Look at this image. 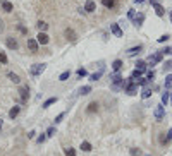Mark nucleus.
Segmentation results:
<instances>
[{
	"label": "nucleus",
	"mask_w": 172,
	"mask_h": 156,
	"mask_svg": "<svg viewBox=\"0 0 172 156\" xmlns=\"http://www.w3.org/2000/svg\"><path fill=\"white\" fill-rule=\"evenodd\" d=\"M64 117H66V112H62V113H59V115L55 117V125H57V123H60Z\"/></svg>",
	"instance_id": "nucleus-38"
},
{
	"label": "nucleus",
	"mask_w": 172,
	"mask_h": 156,
	"mask_svg": "<svg viewBox=\"0 0 172 156\" xmlns=\"http://www.w3.org/2000/svg\"><path fill=\"white\" fill-rule=\"evenodd\" d=\"M2 125H4V122H2V118H0V130H2Z\"/></svg>",
	"instance_id": "nucleus-48"
},
{
	"label": "nucleus",
	"mask_w": 172,
	"mask_h": 156,
	"mask_svg": "<svg viewBox=\"0 0 172 156\" xmlns=\"http://www.w3.org/2000/svg\"><path fill=\"white\" fill-rule=\"evenodd\" d=\"M0 62H2V64H7V62H9V58H7V55L4 53V52H0Z\"/></svg>",
	"instance_id": "nucleus-43"
},
{
	"label": "nucleus",
	"mask_w": 172,
	"mask_h": 156,
	"mask_svg": "<svg viewBox=\"0 0 172 156\" xmlns=\"http://www.w3.org/2000/svg\"><path fill=\"white\" fill-rule=\"evenodd\" d=\"M153 95V89H150V88H143V93H141V98L143 100H148L150 96Z\"/></svg>",
	"instance_id": "nucleus-22"
},
{
	"label": "nucleus",
	"mask_w": 172,
	"mask_h": 156,
	"mask_svg": "<svg viewBox=\"0 0 172 156\" xmlns=\"http://www.w3.org/2000/svg\"><path fill=\"white\" fill-rule=\"evenodd\" d=\"M5 43H7V47L10 48V50H17V48H19V43L14 40V38H7Z\"/></svg>",
	"instance_id": "nucleus-13"
},
{
	"label": "nucleus",
	"mask_w": 172,
	"mask_h": 156,
	"mask_svg": "<svg viewBox=\"0 0 172 156\" xmlns=\"http://www.w3.org/2000/svg\"><path fill=\"white\" fill-rule=\"evenodd\" d=\"M143 21H144V14H138L136 17L133 19V22H134V26L136 27H141L143 26Z\"/></svg>",
	"instance_id": "nucleus-12"
},
{
	"label": "nucleus",
	"mask_w": 172,
	"mask_h": 156,
	"mask_svg": "<svg viewBox=\"0 0 172 156\" xmlns=\"http://www.w3.org/2000/svg\"><path fill=\"white\" fill-rule=\"evenodd\" d=\"M146 79H148V81H153V79H155V70H150V72L146 74Z\"/></svg>",
	"instance_id": "nucleus-45"
},
{
	"label": "nucleus",
	"mask_w": 172,
	"mask_h": 156,
	"mask_svg": "<svg viewBox=\"0 0 172 156\" xmlns=\"http://www.w3.org/2000/svg\"><path fill=\"white\" fill-rule=\"evenodd\" d=\"M141 74H143V72H139V70H136V69H134V70H133V72H131V81H138V79H139V77H141Z\"/></svg>",
	"instance_id": "nucleus-27"
},
{
	"label": "nucleus",
	"mask_w": 172,
	"mask_h": 156,
	"mask_svg": "<svg viewBox=\"0 0 172 156\" xmlns=\"http://www.w3.org/2000/svg\"><path fill=\"white\" fill-rule=\"evenodd\" d=\"M47 134V137H52V136H55L57 134V129H55V125H52V127H48V130L45 132Z\"/></svg>",
	"instance_id": "nucleus-30"
},
{
	"label": "nucleus",
	"mask_w": 172,
	"mask_h": 156,
	"mask_svg": "<svg viewBox=\"0 0 172 156\" xmlns=\"http://www.w3.org/2000/svg\"><path fill=\"white\" fill-rule=\"evenodd\" d=\"M64 153H66V156H76V151L72 149V148H66Z\"/></svg>",
	"instance_id": "nucleus-39"
},
{
	"label": "nucleus",
	"mask_w": 172,
	"mask_h": 156,
	"mask_svg": "<svg viewBox=\"0 0 172 156\" xmlns=\"http://www.w3.org/2000/svg\"><path fill=\"white\" fill-rule=\"evenodd\" d=\"M34 136H36V132H34V130H29V132H28V139H33Z\"/></svg>",
	"instance_id": "nucleus-46"
},
{
	"label": "nucleus",
	"mask_w": 172,
	"mask_h": 156,
	"mask_svg": "<svg viewBox=\"0 0 172 156\" xmlns=\"http://www.w3.org/2000/svg\"><path fill=\"white\" fill-rule=\"evenodd\" d=\"M127 84V81H124V77L122 79H119V81H114L112 84H110V89L114 91V93H119L121 89H124V86Z\"/></svg>",
	"instance_id": "nucleus-5"
},
{
	"label": "nucleus",
	"mask_w": 172,
	"mask_h": 156,
	"mask_svg": "<svg viewBox=\"0 0 172 156\" xmlns=\"http://www.w3.org/2000/svg\"><path fill=\"white\" fill-rule=\"evenodd\" d=\"M122 60H119V58H117V60H114L112 62V69H114V72H119V70H121V69H122Z\"/></svg>",
	"instance_id": "nucleus-17"
},
{
	"label": "nucleus",
	"mask_w": 172,
	"mask_h": 156,
	"mask_svg": "<svg viewBox=\"0 0 172 156\" xmlns=\"http://www.w3.org/2000/svg\"><path fill=\"white\" fill-rule=\"evenodd\" d=\"M45 139H47V134H43V132H41L40 136L36 137V143H38V144H43V143H45Z\"/></svg>",
	"instance_id": "nucleus-36"
},
{
	"label": "nucleus",
	"mask_w": 172,
	"mask_h": 156,
	"mask_svg": "<svg viewBox=\"0 0 172 156\" xmlns=\"http://www.w3.org/2000/svg\"><path fill=\"white\" fill-rule=\"evenodd\" d=\"M127 17L133 21L134 17H136V10H134V9H129V12H127Z\"/></svg>",
	"instance_id": "nucleus-42"
},
{
	"label": "nucleus",
	"mask_w": 172,
	"mask_h": 156,
	"mask_svg": "<svg viewBox=\"0 0 172 156\" xmlns=\"http://www.w3.org/2000/svg\"><path fill=\"white\" fill-rule=\"evenodd\" d=\"M124 93H127L129 96H134L138 93V82L136 81H127V84L124 86Z\"/></svg>",
	"instance_id": "nucleus-2"
},
{
	"label": "nucleus",
	"mask_w": 172,
	"mask_h": 156,
	"mask_svg": "<svg viewBox=\"0 0 172 156\" xmlns=\"http://www.w3.org/2000/svg\"><path fill=\"white\" fill-rule=\"evenodd\" d=\"M45 69H47V64H34L29 69V74L33 75V77H38V75H41L45 72Z\"/></svg>",
	"instance_id": "nucleus-1"
},
{
	"label": "nucleus",
	"mask_w": 172,
	"mask_h": 156,
	"mask_svg": "<svg viewBox=\"0 0 172 156\" xmlns=\"http://www.w3.org/2000/svg\"><path fill=\"white\" fill-rule=\"evenodd\" d=\"M172 141V129H169L167 130V136H165V139H164V143L167 144V143H171Z\"/></svg>",
	"instance_id": "nucleus-37"
},
{
	"label": "nucleus",
	"mask_w": 172,
	"mask_h": 156,
	"mask_svg": "<svg viewBox=\"0 0 172 156\" xmlns=\"http://www.w3.org/2000/svg\"><path fill=\"white\" fill-rule=\"evenodd\" d=\"M129 153H131V156H141V155H143L139 148H131V149H129Z\"/></svg>",
	"instance_id": "nucleus-33"
},
{
	"label": "nucleus",
	"mask_w": 172,
	"mask_h": 156,
	"mask_svg": "<svg viewBox=\"0 0 172 156\" xmlns=\"http://www.w3.org/2000/svg\"><path fill=\"white\" fill-rule=\"evenodd\" d=\"M169 101H171V93L165 89L164 95H162V105H164V106H167V103H169Z\"/></svg>",
	"instance_id": "nucleus-19"
},
{
	"label": "nucleus",
	"mask_w": 172,
	"mask_h": 156,
	"mask_svg": "<svg viewBox=\"0 0 172 156\" xmlns=\"http://www.w3.org/2000/svg\"><path fill=\"white\" fill-rule=\"evenodd\" d=\"M19 110H21V106H12V108H10V112H9V117L14 120L16 117L19 115Z\"/></svg>",
	"instance_id": "nucleus-23"
},
{
	"label": "nucleus",
	"mask_w": 172,
	"mask_h": 156,
	"mask_svg": "<svg viewBox=\"0 0 172 156\" xmlns=\"http://www.w3.org/2000/svg\"><path fill=\"white\" fill-rule=\"evenodd\" d=\"M98 106H100V105H98L96 101H91V103L88 105L86 112H88V113H95V112H98Z\"/></svg>",
	"instance_id": "nucleus-16"
},
{
	"label": "nucleus",
	"mask_w": 172,
	"mask_h": 156,
	"mask_svg": "<svg viewBox=\"0 0 172 156\" xmlns=\"http://www.w3.org/2000/svg\"><path fill=\"white\" fill-rule=\"evenodd\" d=\"M36 41H38L40 45H47V43H48L47 33H38V36H36Z\"/></svg>",
	"instance_id": "nucleus-14"
},
{
	"label": "nucleus",
	"mask_w": 172,
	"mask_h": 156,
	"mask_svg": "<svg viewBox=\"0 0 172 156\" xmlns=\"http://www.w3.org/2000/svg\"><path fill=\"white\" fill-rule=\"evenodd\" d=\"M36 27L40 29V33H45V31H47V27H48V24H47V22H43V21H40V22L36 24Z\"/></svg>",
	"instance_id": "nucleus-29"
},
{
	"label": "nucleus",
	"mask_w": 172,
	"mask_h": 156,
	"mask_svg": "<svg viewBox=\"0 0 172 156\" xmlns=\"http://www.w3.org/2000/svg\"><path fill=\"white\" fill-rule=\"evenodd\" d=\"M102 4H103V5H105V7H107V9H112L115 2H114V0H102Z\"/></svg>",
	"instance_id": "nucleus-35"
},
{
	"label": "nucleus",
	"mask_w": 172,
	"mask_h": 156,
	"mask_svg": "<svg viewBox=\"0 0 172 156\" xmlns=\"http://www.w3.org/2000/svg\"><path fill=\"white\" fill-rule=\"evenodd\" d=\"M19 96H21V103H26L28 98H29V88H21Z\"/></svg>",
	"instance_id": "nucleus-9"
},
{
	"label": "nucleus",
	"mask_w": 172,
	"mask_h": 156,
	"mask_svg": "<svg viewBox=\"0 0 172 156\" xmlns=\"http://www.w3.org/2000/svg\"><path fill=\"white\" fill-rule=\"evenodd\" d=\"M103 72H105V67H100L96 72H93V74L89 75V79H91V81H98V79L103 75Z\"/></svg>",
	"instance_id": "nucleus-10"
},
{
	"label": "nucleus",
	"mask_w": 172,
	"mask_h": 156,
	"mask_svg": "<svg viewBox=\"0 0 172 156\" xmlns=\"http://www.w3.org/2000/svg\"><path fill=\"white\" fill-rule=\"evenodd\" d=\"M169 70H172V60L165 62V65H164V72H169Z\"/></svg>",
	"instance_id": "nucleus-40"
},
{
	"label": "nucleus",
	"mask_w": 172,
	"mask_h": 156,
	"mask_svg": "<svg viewBox=\"0 0 172 156\" xmlns=\"http://www.w3.org/2000/svg\"><path fill=\"white\" fill-rule=\"evenodd\" d=\"M136 70H139V72H144V70H146V62L138 60V62H136Z\"/></svg>",
	"instance_id": "nucleus-25"
},
{
	"label": "nucleus",
	"mask_w": 172,
	"mask_h": 156,
	"mask_svg": "<svg viewBox=\"0 0 172 156\" xmlns=\"http://www.w3.org/2000/svg\"><path fill=\"white\" fill-rule=\"evenodd\" d=\"M146 156H150V155H146Z\"/></svg>",
	"instance_id": "nucleus-51"
},
{
	"label": "nucleus",
	"mask_w": 172,
	"mask_h": 156,
	"mask_svg": "<svg viewBox=\"0 0 172 156\" xmlns=\"http://www.w3.org/2000/svg\"><path fill=\"white\" fill-rule=\"evenodd\" d=\"M95 9H96V4L93 0H88L84 4V12H95Z\"/></svg>",
	"instance_id": "nucleus-11"
},
{
	"label": "nucleus",
	"mask_w": 172,
	"mask_h": 156,
	"mask_svg": "<svg viewBox=\"0 0 172 156\" xmlns=\"http://www.w3.org/2000/svg\"><path fill=\"white\" fill-rule=\"evenodd\" d=\"M91 93V86H83V88H79V91H77V95H83V96H86Z\"/></svg>",
	"instance_id": "nucleus-24"
},
{
	"label": "nucleus",
	"mask_w": 172,
	"mask_h": 156,
	"mask_svg": "<svg viewBox=\"0 0 172 156\" xmlns=\"http://www.w3.org/2000/svg\"><path fill=\"white\" fill-rule=\"evenodd\" d=\"M64 34H66V38H67L69 41H72V43L77 40V34H76V31L72 29V27H67V29L64 31Z\"/></svg>",
	"instance_id": "nucleus-7"
},
{
	"label": "nucleus",
	"mask_w": 172,
	"mask_h": 156,
	"mask_svg": "<svg viewBox=\"0 0 172 156\" xmlns=\"http://www.w3.org/2000/svg\"><path fill=\"white\" fill-rule=\"evenodd\" d=\"M28 48H29L31 52H36V50H38V41H34L29 38V40H28Z\"/></svg>",
	"instance_id": "nucleus-18"
},
{
	"label": "nucleus",
	"mask_w": 172,
	"mask_h": 156,
	"mask_svg": "<svg viewBox=\"0 0 172 156\" xmlns=\"http://www.w3.org/2000/svg\"><path fill=\"white\" fill-rule=\"evenodd\" d=\"M171 103H172V91H171Z\"/></svg>",
	"instance_id": "nucleus-49"
},
{
	"label": "nucleus",
	"mask_w": 172,
	"mask_h": 156,
	"mask_svg": "<svg viewBox=\"0 0 172 156\" xmlns=\"http://www.w3.org/2000/svg\"><path fill=\"white\" fill-rule=\"evenodd\" d=\"M2 9H4L5 12H12V4H10L9 0H2Z\"/></svg>",
	"instance_id": "nucleus-20"
},
{
	"label": "nucleus",
	"mask_w": 172,
	"mask_h": 156,
	"mask_svg": "<svg viewBox=\"0 0 172 156\" xmlns=\"http://www.w3.org/2000/svg\"><path fill=\"white\" fill-rule=\"evenodd\" d=\"M110 31L115 34L117 38H121V36H122V29L119 27V24H110Z\"/></svg>",
	"instance_id": "nucleus-15"
},
{
	"label": "nucleus",
	"mask_w": 172,
	"mask_h": 156,
	"mask_svg": "<svg viewBox=\"0 0 172 156\" xmlns=\"http://www.w3.org/2000/svg\"><path fill=\"white\" fill-rule=\"evenodd\" d=\"M160 52H162L164 55H171L172 53V47H165L164 50H160Z\"/></svg>",
	"instance_id": "nucleus-44"
},
{
	"label": "nucleus",
	"mask_w": 172,
	"mask_h": 156,
	"mask_svg": "<svg viewBox=\"0 0 172 156\" xmlns=\"http://www.w3.org/2000/svg\"><path fill=\"white\" fill-rule=\"evenodd\" d=\"M169 38H171V34H162V36H160V38H158V43H165V41L169 40Z\"/></svg>",
	"instance_id": "nucleus-41"
},
{
	"label": "nucleus",
	"mask_w": 172,
	"mask_h": 156,
	"mask_svg": "<svg viewBox=\"0 0 172 156\" xmlns=\"http://www.w3.org/2000/svg\"><path fill=\"white\" fill-rule=\"evenodd\" d=\"M153 115H155V118H157V122H162L165 117V106L160 103V105H157L155 106V110H153Z\"/></svg>",
	"instance_id": "nucleus-4"
},
{
	"label": "nucleus",
	"mask_w": 172,
	"mask_h": 156,
	"mask_svg": "<svg viewBox=\"0 0 172 156\" xmlns=\"http://www.w3.org/2000/svg\"><path fill=\"white\" fill-rule=\"evenodd\" d=\"M162 58H164V53H162V52H157V53H153V55H150V57H148V62H146V64L153 67V65L160 64V62H162Z\"/></svg>",
	"instance_id": "nucleus-3"
},
{
	"label": "nucleus",
	"mask_w": 172,
	"mask_h": 156,
	"mask_svg": "<svg viewBox=\"0 0 172 156\" xmlns=\"http://www.w3.org/2000/svg\"><path fill=\"white\" fill-rule=\"evenodd\" d=\"M69 77H71V70H64V72L59 75V81H67Z\"/></svg>",
	"instance_id": "nucleus-28"
},
{
	"label": "nucleus",
	"mask_w": 172,
	"mask_h": 156,
	"mask_svg": "<svg viewBox=\"0 0 172 156\" xmlns=\"http://www.w3.org/2000/svg\"><path fill=\"white\" fill-rule=\"evenodd\" d=\"M143 52V45H138V47H133L127 50V57H136L138 53H141Z\"/></svg>",
	"instance_id": "nucleus-8"
},
{
	"label": "nucleus",
	"mask_w": 172,
	"mask_h": 156,
	"mask_svg": "<svg viewBox=\"0 0 172 156\" xmlns=\"http://www.w3.org/2000/svg\"><path fill=\"white\" fill-rule=\"evenodd\" d=\"M151 7L155 9V12H157L158 17H164V16H165V9H164V5H162V4H158L157 0H151Z\"/></svg>",
	"instance_id": "nucleus-6"
},
{
	"label": "nucleus",
	"mask_w": 172,
	"mask_h": 156,
	"mask_svg": "<svg viewBox=\"0 0 172 156\" xmlns=\"http://www.w3.org/2000/svg\"><path fill=\"white\" fill-rule=\"evenodd\" d=\"M81 149L88 153V151H91V144H89L88 141H83V143H81Z\"/></svg>",
	"instance_id": "nucleus-32"
},
{
	"label": "nucleus",
	"mask_w": 172,
	"mask_h": 156,
	"mask_svg": "<svg viewBox=\"0 0 172 156\" xmlns=\"http://www.w3.org/2000/svg\"><path fill=\"white\" fill-rule=\"evenodd\" d=\"M76 75L81 79V77H86V75H88V72H86V69H77V70H76Z\"/></svg>",
	"instance_id": "nucleus-31"
},
{
	"label": "nucleus",
	"mask_w": 172,
	"mask_h": 156,
	"mask_svg": "<svg viewBox=\"0 0 172 156\" xmlns=\"http://www.w3.org/2000/svg\"><path fill=\"white\" fill-rule=\"evenodd\" d=\"M7 77H9L14 84H19V82H21V77L17 74H14V72H9V74H7Z\"/></svg>",
	"instance_id": "nucleus-21"
},
{
	"label": "nucleus",
	"mask_w": 172,
	"mask_h": 156,
	"mask_svg": "<svg viewBox=\"0 0 172 156\" xmlns=\"http://www.w3.org/2000/svg\"><path fill=\"white\" fill-rule=\"evenodd\" d=\"M144 0H134V4H143Z\"/></svg>",
	"instance_id": "nucleus-47"
},
{
	"label": "nucleus",
	"mask_w": 172,
	"mask_h": 156,
	"mask_svg": "<svg viewBox=\"0 0 172 156\" xmlns=\"http://www.w3.org/2000/svg\"><path fill=\"white\" fill-rule=\"evenodd\" d=\"M171 22H172V10H171Z\"/></svg>",
	"instance_id": "nucleus-50"
},
{
	"label": "nucleus",
	"mask_w": 172,
	"mask_h": 156,
	"mask_svg": "<svg viewBox=\"0 0 172 156\" xmlns=\"http://www.w3.org/2000/svg\"><path fill=\"white\" fill-rule=\"evenodd\" d=\"M171 84H172V75L169 74V75H167V77H165V81H164V88L167 89V88H169V86H171Z\"/></svg>",
	"instance_id": "nucleus-34"
},
{
	"label": "nucleus",
	"mask_w": 172,
	"mask_h": 156,
	"mask_svg": "<svg viewBox=\"0 0 172 156\" xmlns=\"http://www.w3.org/2000/svg\"><path fill=\"white\" fill-rule=\"evenodd\" d=\"M57 100H59V98H57V96H54V98H48L47 101L43 103V108H48V106H52V105H54V103H57Z\"/></svg>",
	"instance_id": "nucleus-26"
}]
</instances>
